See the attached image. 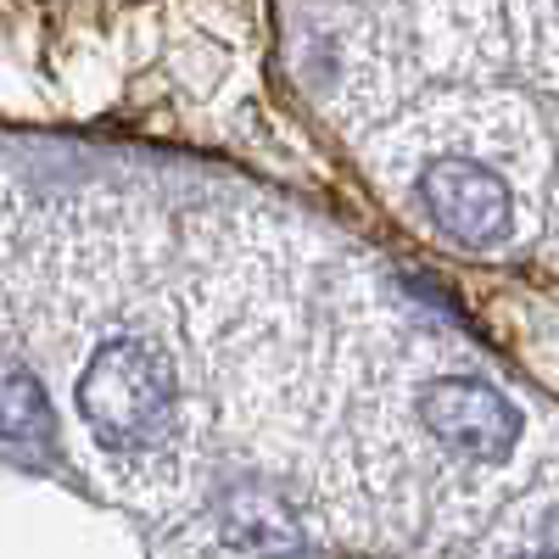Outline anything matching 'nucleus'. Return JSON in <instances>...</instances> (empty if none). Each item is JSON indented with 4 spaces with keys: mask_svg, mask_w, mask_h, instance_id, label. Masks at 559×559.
Here are the masks:
<instances>
[{
    "mask_svg": "<svg viewBox=\"0 0 559 559\" xmlns=\"http://www.w3.org/2000/svg\"><path fill=\"white\" fill-rule=\"evenodd\" d=\"M174 403H179L174 364L152 342H134V336L102 342L79 376V414L90 419L96 442L112 453L152 448L168 431Z\"/></svg>",
    "mask_w": 559,
    "mask_h": 559,
    "instance_id": "f257e3e1",
    "label": "nucleus"
},
{
    "mask_svg": "<svg viewBox=\"0 0 559 559\" xmlns=\"http://www.w3.org/2000/svg\"><path fill=\"white\" fill-rule=\"evenodd\" d=\"M419 419H426V431L448 453L471 459V464H503L521 442V408L476 376L431 381L419 392Z\"/></svg>",
    "mask_w": 559,
    "mask_h": 559,
    "instance_id": "f03ea898",
    "label": "nucleus"
},
{
    "mask_svg": "<svg viewBox=\"0 0 559 559\" xmlns=\"http://www.w3.org/2000/svg\"><path fill=\"white\" fill-rule=\"evenodd\" d=\"M419 202L431 207V218L448 229L459 247H498L515 224V197L509 185L471 163V157H437L419 174Z\"/></svg>",
    "mask_w": 559,
    "mask_h": 559,
    "instance_id": "7ed1b4c3",
    "label": "nucleus"
},
{
    "mask_svg": "<svg viewBox=\"0 0 559 559\" xmlns=\"http://www.w3.org/2000/svg\"><path fill=\"white\" fill-rule=\"evenodd\" d=\"M224 543L229 548H308L292 509L263 487H241L224 503Z\"/></svg>",
    "mask_w": 559,
    "mask_h": 559,
    "instance_id": "20e7f679",
    "label": "nucleus"
},
{
    "mask_svg": "<svg viewBox=\"0 0 559 559\" xmlns=\"http://www.w3.org/2000/svg\"><path fill=\"white\" fill-rule=\"evenodd\" d=\"M0 419H7V442L23 453L28 442H51V403H45V386L28 376V369H7V397H0Z\"/></svg>",
    "mask_w": 559,
    "mask_h": 559,
    "instance_id": "39448f33",
    "label": "nucleus"
},
{
    "mask_svg": "<svg viewBox=\"0 0 559 559\" xmlns=\"http://www.w3.org/2000/svg\"><path fill=\"white\" fill-rule=\"evenodd\" d=\"M543 554H559V515H548L543 526Z\"/></svg>",
    "mask_w": 559,
    "mask_h": 559,
    "instance_id": "423d86ee",
    "label": "nucleus"
}]
</instances>
